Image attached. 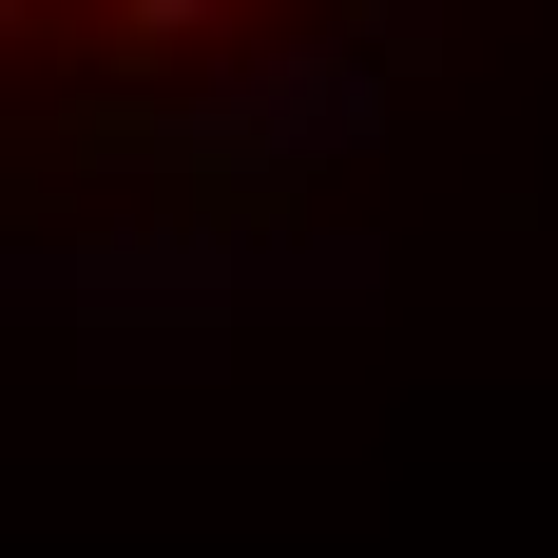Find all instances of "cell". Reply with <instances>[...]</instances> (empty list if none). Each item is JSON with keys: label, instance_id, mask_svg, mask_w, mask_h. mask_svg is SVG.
I'll return each mask as SVG.
<instances>
[{"label": "cell", "instance_id": "6da1fadb", "mask_svg": "<svg viewBox=\"0 0 558 558\" xmlns=\"http://www.w3.org/2000/svg\"><path fill=\"white\" fill-rule=\"evenodd\" d=\"M116 39H135V58H173V39H213V0H116Z\"/></svg>", "mask_w": 558, "mask_h": 558}, {"label": "cell", "instance_id": "7a4b0ae2", "mask_svg": "<svg viewBox=\"0 0 558 558\" xmlns=\"http://www.w3.org/2000/svg\"><path fill=\"white\" fill-rule=\"evenodd\" d=\"M20 20H39V0H0V39H20Z\"/></svg>", "mask_w": 558, "mask_h": 558}]
</instances>
